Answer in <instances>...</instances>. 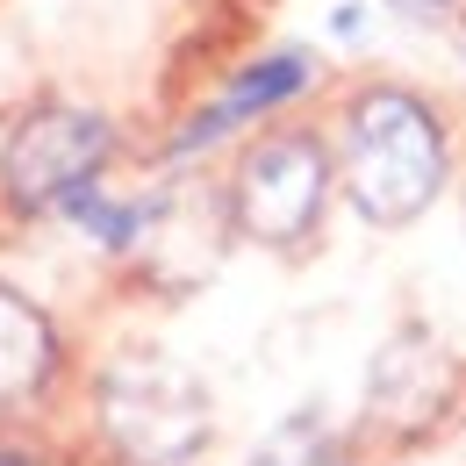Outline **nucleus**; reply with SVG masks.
<instances>
[{"instance_id": "f257e3e1", "label": "nucleus", "mask_w": 466, "mask_h": 466, "mask_svg": "<svg viewBox=\"0 0 466 466\" xmlns=\"http://www.w3.org/2000/svg\"><path fill=\"white\" fill-rule=\"evenodd\" d=\"M330 166L345 173L351 208L373 230H402V223H416L445 194L452 137H445V116L423 94H409V86H366V94H351Z\"/></svg>"}, {"instance_id": "39448f33", "label": "nucleus", "mask_w": 466, "mask_h": 466, "mask_svg": "<svg viewBox=\"0 0 466 466\" xmlns=\"http://www.w3.org/2000/svg\"><path fill=\"white\" fill-rule=\"evenodd\" d=\"M452 395H460V366L431 345L423 330L388 338L380 359H373V380H366V409H373V423L395 431V438L431 431V423L452 409Z\"/></svg>"}, {"instance_id": "f03ea898", "label": "nucleus", "mask_w": 466, "mask_h": 466, "mask_svg": "<svg viewBox=\"0 0 466 466\" xmlns=\"http://www.w3.org/2000/svg\"><path fill=\"white\" fill-rule=\"evenodd\" d=\"M94 423L122 466H194L216 438V402L194 366L166 351H122L94 380Z\"/></svg>"}, {"instance_id": "0eeeda50", "label": "nucleus", "mask_w": 466, "mask_h": 466, "mask_svg": "<svg viewBox=\"0 0 466 466\" xmlns=\"http://www.w3.org/2000/svg\"><path fill=\"white\" fill-rule=\"evenodd\" d=\"M65 366V338L51 323V309L36 294H22L15 280H0V423L29 416L58 388Z\"/></svg>"}, {"instance_id": "423d86ee", "label": "nucleus", "mask_w": 466, "mask_h": 466, "mask_svg": "<svg viewBox=\"0 0 466 466\" xmlns=\"http://www.w3.org/2000/svg\"><path fill=\"white\" fill-rule=\"evenodd\" d=\"M294 94H309V58H301V51H266V58L237 65L230 79H223V94L201 101L194 116L179 122V137H173L166 158H194V151L223 144L230 129H251V122H266L273 108H288Z\"/></svg>"}, {"instance_id": "6e6552de", "label": "nucleus", "mask_w": 466, "mask_h": 466, "mask_svg": "<svg viewBox=\"0 0 466 466\" xmlns=\"http://www.w3.org/2000/svg\"><path fill=\"white\" fill-rule=\"evenodd\" d=\"M251 466H345V438L330 431L323 409L309 402V409H288V416L258 438Z\"/></svg>"}, {"instance_id": "7ed1b4c3", "label": "nucleus", "mask_w": 466, "mask_h": 466, "mask_svg": "<svg viewBox=\"0 0 466 466\" xmlns=\"http://www.w3.org/2000/svg\"><path fill=\"white\" fill-rule=\"evenodd\" d=\"M116 158V122L79 101H36L0 137V201L15 216H65Z\"/></svg>"}, {"instance_id": "9d476101", "label": "nucleus", "mask_w": 466, "mask_h": 466, "mask_svg": "<svg viewBox=\"0 0 466 466\" xmlns=\"http://www.w3.org/2000/svg\"><path fill=\"white\" fill-rule=\"evenodd\" d=\"M0 466H44L36 452H22V445H0Z\"/></svg>"}, {"instance_id": "1a4fd4ad", "label": "nucleus", "mask_w": 466, "mask_h": 466, "mask_svg": "<svg viewBox=\"0 0 466 466\" xmlns=\"http://www.w3.org/2000/svg\"><path fill=\"white\" fill-rule=\"evenodd\" d=\"M380 7H395L402 22H416V29H438V22H460L466 0H380Z\"/></svg>"}, {"instance_id": "20e7f679", "label": "nucleus", "mask_w": 466, "mask_h": 466, "mask_svg": "<svg viewBox=\"0 0 466 466\" xmlns=\"http://www.w3.org/2000/svg\"><path fill=\"white\" fill-rule=\"evenodd\" d=\"M330 179H338V166H330V144L316 129H273V137L244 144V158H237L230 223L266 251H294L323 223Z\"/></svg>"}]
</instances>
